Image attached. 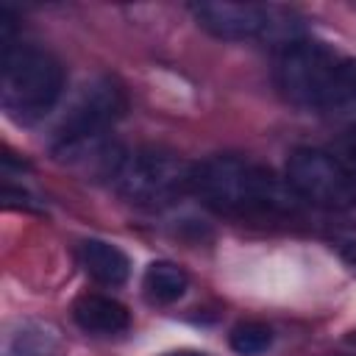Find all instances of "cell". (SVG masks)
<instances>
[{
	"label": "cell",
	"mask_w": 356,
	"mask_h": 356,
	"mask_svg": "<svg viewBox=\"0 0 356 356\" xmlns=\"http://www.w3.org/2000/svg\"><path fill=\"white\" fill-rule=\"evenodd\" d=\"M192 192L203 206L228 217H281L298 209L289 184L245 156H211L195 164Z\"/></svg>",
	"instance_id": "6da1fadb"
},
{
	"label": "cell",
	"mask_w": 356,
	"mask_h": 356,
	"mask_svg": "<svg viewBox=\"0 0 356 356\" xmlns=\"http://www.w3.org/2000/svg\"><path fill=\"white\" fill-rule=\"evenodd\" d=\"M125 108H128L125 89L114 78L100 75L86 81L72 97L58 128L53 131L50 153L67 164L97 159L103 164V175L108 178L111 167L122 153L111 147L108 131L122 120Z\"/></svg>",
	"instance_id": "7a4b0ae2"
},
{
	"label": "cell",
	"mask_w": 356,
	"mask_h": 356,
	"mask_svg": "<svg viewBox=\"0 0 356 356\" xmlns=\"http://www.w3.org/2000/svg\"><path fill=\"white\" fill-rule=\"evenodd\" d=\"M64 95V67L42 44L14 42L0 50V106L17 125L42 122Z\"/></svg>",
	"instance_id": "3957f363"
},
{
	"label": "cell",
	"mask_w": 356,
	"mask_h": 356,
	"mask_svg": "<svg viewBox=\"0 0 356 356\" xmlns=\"http://www.w3.org/2000/svg\"><path fill=\"white\" fill-rule=\"evenodd\" d=\"M192 167L195 164H186L170 150L136 147L120 153L108 178L117 195L128 203L142 209H161L192 192Z\"/></svg>",
	"instance_id": "277c9868"
},
{
	"label": "cell",
	"mask_w": 356,
	"mask_h": 356,
	"mask_svg": "<svg viewBox=\"0 0 356 356\" xmlns=\"http://www.w3.org/2000/svg\"><path fill=\"white\" fill-rule=\"evenodd\" d=\"M195 22L211 33L214 39L225 42H273L289 47L292 42L303 39V28L295 17V11L281 6H264V3H192L189 6Z\"/></svg>",
	"instance_id": "5b68a950"
},
{
	"label": "cell",
	"mask_w": 356,
	"mask_h": 356,
	"mask_svg": "<svg viewBox=\"0 0 356 356\" xmlns=\"http://www.w3.org/2000/svg\"><path fill=\"white\" fill-rule=\"evenodd\" d=\"M337 61L339 56L334 53V47H328L320 39L303 36L281 50L275 67V83L289 103L300 108L328 111Z\"/></svg>",
	"instance_id": "8992f818"
},
{
	"label": "cell",
	"mask_w": 356,
	"mask_h": 356,
	"mask_svg": "<svg viewBox=\"0 0 356 356\" xmlns=\"http://www.w3.org/2000/svg\"><path fill=\"white\" fill-rule=\"evenodd\" d=\"M284 181L312 206L323 209H350L356 206V175L342 159L323 147H295L286 156Z\"/></svg>",
	"instance_id": "52a82bcc"
},
{
	"label": "cell",
	"mask_w": 356,
	"mask_h": 356,
	"mask_svg": "<svg viewBox=\"0 0 356 356\" xmlns=\"http://www.w3.org/2000/svg\"><path fill=\"white\" fill-rule=\"evenodd\" d=\"M72 320L86 334H95V337H117V334L128 331L131 312L117 298L86 292V295L75 298V303H72Z\"/></svg>",
	"instance_id": "ba28073f"
},
{
	"label": "cell",
	"mask_w": 356,
	"mask_h": 356,
	"mask_svg": "<svg viewBox=\"0 0 356 356\" xmlns=\"http://www.w3.org/2000/svg\"><path fill=\"white\" fill-rule=\"evenodd\" d=\"M78 261L83 273L103 286H122L131 275L128 253L106 239H83L78 245Z\"/></svg>",
	"instance_id": "9c48e42d"
},
{
	"label": "cell",
	"mask_w": 356,
	"mask_h": 356,
	"mask_svg": "<svg viewBox=\"0 0 356 356\" xmlns=\"http://www.w3.org/2000/svg\"><path fill=\"white\" fill-rule=\"evenodd\" d=\"M142 289H145V298L150 303H159V306H170L175 300H181L189 289V275L184 267H178L175 261H167V259H156L145 267V275H142Z\"/></svg>",
	"instance_id": "30bf717a"
},
{
	"label": "cell",
	"mask_w": 356,
	"mask_h": 356,
	"mask_svg": "<svg viewBox=\"0 0 356 356\" xmlns=\"http://www.w3.org/2000/svg\"><path fill=\"white\" fill-rule=\"evenodd\" d=\"M58 331L47 323H22L6 345V356H58Z\"/></svg>",
	"instance_id": "8fae6325"
},
{
	"label": "cell",
	"mask_w": 356,
	"mask_h": 356,
	"mask_svg": "<svg viewBox=\"0 0 356 356\" xmlns=\"http://www.w3.org/2000/svg\"><path fill=\"white\" fill-rule=\"evenodd\" d=\"M228 345L239 356H259L273 345V328L264 323H256V320L236 323L228 334Z\"/></svg>",
	"instance_id": "7c38bea8"
},
{
	"label": "cell",
	"mask_w": 356,
	"mask_h": 356,
	"mask_svg": "<svg viewBox=\"0 0 356 356\" xmlns=\"http://www.w3.org/2000/svg\"><path fill=\"white\" fill-rule=\"evenodd\" d=\"M350 106H356V56H339L334 70L328 111H339Z\"/></svg>",
	"instance_id": "4fadbf2b"
},
{
	"label": "cell",
	"mask_w": 356,
	"mask_h": 356,
	"mask_svg": "<svg viewBox=\"0 0 356 356\" xmlns=\"http://www.w3.org/2000/svg\"><path fill=\"white\" fill-rule=\"evenodd\" d=\"M331 245H334V250L339 253V259H342L348 267L356 270V222L337 228L334 236H331Z\"/></svg>",
	"instance_id": "5bb4252c"
},
{
	"label": "cell",
	"mask_w": 356,
	"mask_h": 356,
	"mask_svg": "<svg viewBox=\"0 0 356 356\" xmlns=\"http://www.w3.org/2000/svg\"><path fill=\"white\" fill-rule=\"evenodd\" d=\"M339 145H342V153L348 156V161H350V164H356V122H353V125H348V128L342 131Z\"/></svg>",
	"instance_id": "9a60e30c"
},
{
	"label": "cell",
	"mask_w": 356,
	"mask_h": 356,
	"mask_svg": "<svg viewBox=\"0 0 356 356\" xmlns=\"http://www.w3.org/2000/svg\"><path fill=\"white\" fill-rule=\"evenodd\" d=\"M164 356H209V353H203V350H170Z\"/></svg>",
	"instance_id": "2e32d148"
},
{
	"label": "cell",
	"mask_w": 356,
	"mask_h": 356,
	"mask_svg": "<svg viewBox=\"0 0 356 356\" xmlns=\"http://www.w3.org/2000/svg\"><path fill=\"white\" fill-rule=\"evenodd\" d=\"M350 342H356V331H353V334H350Z\"/></svg>",
	"instance_id": "e0dca14e"
}]
</instances>
